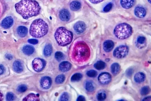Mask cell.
I'll return each instance as SVG.
<instances>
[{
  "instance_id": "8992f818",
  "label": "cell",
  "mask_w": 151,
  "mask_h": 101,
  "mask_svg": "<svg viewBox=\"0 0 151 101\" xmlns=\"http://www.w3.org/2000/svg\"><path fill=\"white\" fill-rule=\"evenodd\" d=\"M129 51L128 47L127 46H120L115 49L113 52V55L116 58H123L127 55Z\"/></svg>"
},
{
  "instance_id": "8fae6325",
  "label": "cell",
  "mask_w": 151,
  "mask_h": 101,
  "mask_svg": "<svg viewBox=\"0 0 151 101\" xmlns=\"http://www.w3.org/2000/svg\"><path fill=\"white\" fill-rule=\"evenodd\" d=\"M59 17L63 22H68L70 19L71 15L69 11L66 9H63L59 12Z\"/></svg>"
},
{
  "instance_id": "7bdbcfd3",
  "label": "cell",
  "mask_w": 151,
  "mask_h": 101,
  "mask_svg": "<svg viewBox=\"0 0 151 101\" xmlns=\"http://www.w3.org/2000/svg\"><path fill=\"white\" fill-rule=\"evenodd\" d=\"M143 101H151V97L150 96H148L144 97L142 100Z\"/></svg>"
},
{
  "instance_id": "9c48e42d",
  "label": "cell",
  "mask_w": 151,
  "mask_h": 101,
  "mask_svg": "<svg viewBox=\"0 0 151 101\" xmlns=\"http://www.w3.org/2000/svg\"><path fill=\"white\" fill-rule=\"evenodd\" d=\"M13 23L14 20L13 18L11 16H8L2 20L1 25L4 29H7L11 27Z\"/></svg>"
},
{
  "instance_id": "484cf974",
  "label": "cell",
  "mask_w": 151,
  "mask_h": 101,
  "mask_svg": "<svg viewBox=\"0 0 151 101\" xmlns=\"http://www.w3.org/2000/svg\"><path fill=\"white\" fill-rule=\"evenodd\" d=\"M85 89L87 91L89 92H93L95 89V87L93 83L88 81L86 82L85 85Z\"/></svg>"
},
{
  "instance_id": "4316f807",
  "label": "cell",
  "mask_w": 151,
  "mask_h": 101,
  "mask_svg": "<svg viewBox=\"0 0 151 101\" xmlns=\"http://www.w3.org/2000/svg\"><path fill=\"white\" fill-rule=\"evenodd\" d=\"M82 77V75L80 73H77L74 74L71 78L72 82H77L81 80Z\"/></svg>"
},
{
  "instance_id": "cb8c5ba5",
  "label": "cell",
  "mask_w": 151,
  "mask_h": 101,
  "mask_svg": "<svg viewBox=\"0 0 151 101\" xmlns=\"http://www.w3.org/2000/svg\"><path fill=\"white\" fill-rule=\"evenodd\" d=\"M71 10L73 11H77L81 7L80 3L77 1H74L72 2L70 5Z\"/></svg>"
},
{
  "instance_id": "ee69618b",
  "label": "cell",
  "mask_w": 151,
  "mask_h": 101,
  "mask_svg": "<svg viewBox=\"0 0 151 101\" xmlns=\"http://www.w3.org/2000/svg\"><path fill=\"white\" fill-rule=\"evenodd\" d=\"M6 58L9 60H11L13 58L12 56L10 54H7L6 55Z\"/></svg>"
},
{
  "instance_id": "2e32d148",
  "label": "cell",
  "mask_w": 151,
  "mask_h": 101,
  "mask_svg": "<svg viewBox=\"0 0 151 101\" xmlns=\"http://www.w3.org/2000/svg\"><path fill=\"white\" fill-rule=\"evenodd\" d=\"M13 68L14 71L17 73H20L24 70L23 64L19 60H16L14 62Z\"/></svg>"
},
{
  "instance_id": "b9f144b4",
  "label": "cell",
  "mask_w": 151,
  "mask_h": 101,
  "mask_svg": "<svg viewBox=\"0 0 151 101\" xmlns=\"http://www.w3.org/2000/svg\"><path fill=\"white\" fill-rule=\"evenodd\" d=\"M85 100V97L82 95L79 96L77 98V101H84Z\"/></svg>"
},
{
  "instance_id": "8d00e7d4",
  "label": "cell",
  "mask_w": 151,
  "mask_h": 101,
  "mask_svg": "<svg viewBox=\"0 0 151 101\" xmlns=\"http://www.w3.org/2000/svg\"><path fill=\"white\" fill-rule=\"evenodd\" d=\"M113 4L112 3L108 4L104 8L103 11L105 12L109 11L112 9Z\"/></svg>"
},
{
  "instance_id": "d6a6232c",
  "label": "cell",
  "mask_w": 151,
  "mask_h": 101,
  "mask_svg": "<svg viewBox=\"0 0 151 101\" xmlns=\"http://www.w3.org/2000/svg\"><path fill=\"white\" fill-rule=\"evenodd\" d=\"M87 75L90 77H96L97 75V72L94 70H90L88 71L87 72Z\"/></svg>"
},
{
  "instance_id": "603a6c76",
  "label": "cell",
  "mask_w": 151,
  "mask_h": 101,
  "mask_svg": "<svg viewBox=\"0 0 151 101\" xmlns=\"http://www.w3.org/2000/svg\"><path fill=\"white\" fill-rule=\"evenodd\" d=\"M39 96L37 95H35L33 93H31L28 95L23 100L24 101H39Z\"/></svg>"
},
{
  "instance_id": "4fadbf2b",
  "label": "cell",
  "mask_w": 151,
  "mask_h": 101,
  "mask_svg": "<svg viewBox=\"0 0 151 101\" xmlns=\"http://www.w3.org/2000/svg\"><path fill=\"white\" fill-rule=\"evenodd\" d=\"M114 47V43L111 40H106L103 45L104 50L106 52L109 53L111 51Z\"/></svg>"
},
{
  "instance_id": "836d02e7",
  "label": "cell",
  "mask_w": 151,
  "mask_h": 101,
  "mask_svg": "<svg viewBox=\"0 0 151 101\" xmlns=\"http://www.w3.org/2000/svg\"><path fill=\"white\" fill-rule=\"evenodd\" d=\"M27 86L24 85H22L19 86L17 88V91L19 93H23L27 90Z\"/></svg>"
},
{
  "instance_id": "44dd1931",
  "label": "cell",
  "mask_w": 151,
  "mask_h": 101,
  "mask_svg": "<svg viewBox=\"0 0 151 101\" xmlns=\"http://www.w3.org/2000/svg\"><path fill=\"white\" fill-rule=\"evenodd\" d=\"M111 69L112 74L114 75H116L120 71V66L118 63H115L112 65Z\"/></svg>"
},
{
  "instance_id": "74e56055",
  "label": "cell",
  "mask_w": 151,
  "mask_h": 101,
  "mask_svg": "<svg viewBox=\"0 0 151 101\" xmlns=\"http://www.w3.org/2000/svg\"><path fill=\"white\" fill-rule=\"evenodd\" d=\"M134 72L133 69L132 68L128 69L126 71V75L128 77H130L133 74Z\"/></svg>"
},
{
  "instance_id": "83f0119b",
  "label": "cell",
  "mask_w": 151,
  "mask_h": 101,
  "mask_svg": "<svg viewBox=\"0 0 151 101\" xmlns=\"http://www.w3.org/2000/svg\"><path fill=\"white\" fill-rule=\"evenodd\" d=\"M150 91V89L148 86L142 87L140 90V93L142 95H145L148 94Z\"/></svg>"
},
{
  "instance_id": "9a60e30c",
  "label": "cell",
  "mask_w": 151,
  "mask_h": 101,
  "mask_svg": "<svg viewBox=\"0 0 151 101\" xmlns=\"http://www.w3.org/2000/svg\"><path fill=\"white\" fill-rule=\"evenodd\" d=\"M134 0H120L121 6L125 9L131 8L134 6Z\"/></svg>"
},
{
  "instance_id": "7a4b0ae2",
  "label": "cell",
  "mask_w": 151,
  "mask_h": 101,
  "mask_svg": "<svg viewBox=\"0 0 151 101\" xmlns=\"http://www.w3.org/2000/svg\"><path fill=\"white\" fill-rule=\"evenodd\" d=\"M90 55V48L83 41H79L74 45L73 49L72 56L73 60L78 63L87 61Z\"/></svg>"
},
{
  "instance_id": "7402d4cb",
  "label": "cell",
  "mask_w": 151,
  "mask_h": 101,
  "mask_svg": "<svg viewBox=\"0 0 151 101\" xmlns=\"http://www.w3.org/2000/svg\"><path fill=\"white\" fill-rule=\"evenodd\" d=\"M53 51V48L50 44H48L45 47L44 50V55L46 57H49L52 54Z\"/></svg>"
},
{
  "instance_id": "6da1fadb",
  "label": "cell",
  "mask_w": 151,
  "mask_h": 101,
  "mask_svg": "<svg viewBox=\"0 0 151 101\" xmlns=\"http://www.w3.org/2000/svg\"><path fill=\"white\" fill-rule=\"evenodd\" d=\"M17 12L24 19L38 15L40 13L41 8L35 0H21L15 5Z\"/></svg>"
},
{
  "instance_id": "ac0fdd59",
  "label": "cell",
  "mask_w": 151,
  "mask_h": 101,
  "mask_svg": "<svg viewBox=\"0 0 151 101\" xmlns=\"http://www.w3.org/2000/svg\"><path fill=\"white\" fill-rule=\"evenodd\" d=\"M18 35L21 37H24L27 35L28 32L27 28L24 26H20L17 29Z\"/></svg>"
},
{
  "instance_id": "d4e9b609",
  "label": "cell",
  "mask_w": 151,
  "mask_h": 101,
  "mask_svg": "<svg viewBox=\"0 0 151 101\" xmlns=\"http://www.w3.org/2000/svg\"><path fill=\"white\" fill-rule=\"evenodd\" d=\"M94 67L97 70H100L104 69L106 66L105 63L102 60H99L95 64Z\"/></svg>"
},
{
  "instance_id": "f1b7e54d",
  "label": "cell",
  "mask_w": 151,
  "mask_h": 101,
  "mask_svg": "<svg viewBox=\"0 0 151 101\" xmlns=\"http://www.w3.org/2000/svg\"><path fill=\"white\" fill-rule=\"evenodd\" d=\"M65 76L63 74H61L57 76L55 79L56 83L60 84L63 83L65 80Z\"/></svg>"
},
{
  "instance_id": "4dcf8cb0",
  "label": "cell",
  "mask_w": 151,
  "mask_h": 101,
  "mask_svg": "<svg viewBox=\"0 0 151 101\" xmlns=\"http://www.w3.org/2000/svg\"><path fill=\"white\" fill-rule=\"evenodd\" d=\"M97 98L99 101L104 100L106 98V95L105 93L103 92L99 93L97 95Z\"/></svg>"
},
{
  "instance_id": "d6986e66",
  "label": "cell",
  "mask_w": 151,
  "mask_h": 101,
  "mask_svg": "<svg viewBox=\"0 0 151 101\" xmlns=\"http://www.w3.org/2000/svg\"><path fill=\"white\" fill-rule=\"evenodd\" d=\"M146 78L145 74L143 72H140L137 73L134 76V80L136 82L141 83L144 81Z\"/></svg>"
},
{
  "instance_id": "52a82bcc",
  "label": "cell",
  "mask_w": 151,
  "mask_h": 101,
  "mask_svg": "<svg viewBox=\"0 0 151 101\" xmlns=\"http://www.w3.org/2000/svg\"><path fill=\"white\" fill-rule=\"evenodd\" d=\"M32 66L34 70L36 72L42 71L46 66L45 60L40 58H36L34 59L32 62Z\"/></svg>"
},
{
  "instance_id": "60d3db41",
  "label": "cell",
  "mask_w": 151,
  "mask_h": 101,
  "mask_svg": "<svg viewBox=\"0 0 151 101\" xmlns=\"http://www.w3.org/2000/svg\"><path fill=\"white\" fill-rule=\"evenodd\" d=\"M5 68L2 65H0V75L2 74L5 72Z\"/></svg>"
},
{
  "instance_id": "e0dca14e",
  "label": "cell",
  "mask_w": 151,
  "mask_h": 101,
  "mask_svg": "<svg viewBox=\"0 0 151 101\" xmlns=\"http://www.w3.org/2000/svg\"><path fill=\"white\" fill-rule=\"evenodd\" d=\"M71 64L68 62H63L59 66V69L62 72H66L70 70L72 67Z\"/></svg>"
},
{
  "instance_id": "ab89813d",
  "label": "cell",
  "mask_w": 151,
  "mask_h": 101,
  "mask_svg": "<svg viewBox=\"0 0 151 101\" xmlns=\"http://www.w3.org/2000/svg\"><path fill=\"white\" fill-rule=\"evenodd\" d=\"M90 1L94 4H97L103 2L104 0H89Z\"/></svg>"
},
{
  "instance_id": "f6af8a7d",
  "label": "cell",
  "mask_w": 151,
  "mask_h": 101,
  "mask_svg": "<svg viewBox=\"0 0 151 101\" xmlns=\"http://www.w3.org/2000/svg\"><path fill=\"white\" fill-rule=\"evenodd\" d=\"M2 6L1 3H0V16L2 15Z\"/></svg>"
},
{
  "instance_id": "bcb514c9",
  "label": "cell",
  "mask_w": 151,
  "mask_h": 101,
  "mask_svg": "<svg viewBox=\"0 0 151 101\" xmlns=\"http://www.w3.org/2000/svg\"><path fill=\"white\" fill-rule=\"evenodd\" d=\"M3 94L1 93L0 92V101H1L3 100Z\"/></svg>"
},
{
  "instance_id": "5b68a950",
  "label": "cell",
  "mask_w": 151,
  "mask_h": 101,
  "mask_svg": "<svg viewBox=\"0 0 151 101\" xmlns=\"http://www.w3.org/2000/svg\"><path fill=\"white\" fill-rule=\"evenodd\" d=\"M133 29L132 27L128 24L121 23L117 25L114 31L116 36L120 39H125L130 37L132 35Z\"/></svg>"
},
{
  "instance_id": "1f68e13d",
  "label": "cell",
  "mask_w": 151,
  "mask_h": 101,
  "mask_svg": "<svg viewBox=\"0 0 151 101\" xmlns=\"http://www.w3.org/2000/svg\"><path fill=\"white\" fill-rule=\"evenodd\" d=\"M69 99V95L67 92L63 93L60 97L59 100L62 101H68Z\"/></svg>"
},
{
  "instance_id": "7c38bea8",
  "label": "cell",
  "mask_w": 151,
  "mask_h": 101,
  "mask_svg": "<svg viewBox=\"0 0 151 101\" xmlns=\"http://www.w3.org/2000/svg\"><path fill=\"white\" fill-rule=\"evenodd\" d=\"M85 23L81 21L77 22L74 26V29L75 32L78 34L83 33L86 29Z\"/></svg>"
},
{
  "instance_id": "d590c367",
  "label": "cell",
  "mask_w": 151,
  "mask_h": 101,
  "mask_svg": "<svg viewBox=\"0 0 151 101\" xmlns=\"http://www.w3.org/2000/svg\"><path fill=\"white\" fill-rule=\"evenodd\" d=\"M14 95L11 92L8 93L6 95V99L7 101H13L14 100Z\"/></svg>"
},
{
  "instance_id": "30bf717a",
  "label": "cell",
  "mask_w": 151,
  "mask_h": 101,
  "mask_svg": "<svg viewBox=\"0 0 151 101\" xmlns=\"http://www.w3.org/2000/svg\"><path fill=\"white\" fill-rule=\"evenodd\" d=\"M40 84L41 87L43 89H49L51 85V79L50 77L47 76L43 77L40 80Z\"/></svg>"
},
{
  "instance_id": "3957f363",
  "label": "cell",
  "mask_w": 151,
  "mask_h": 101,
  "mask_svg": "<svg viewBox=\"0 0 151 101\" xmlns=\"http://www.w3.org/2000/svg\"><path fill=\"white\" fill-rule=\"evenodd\" d=\"M49 27L47 24L42 19H38L32 23L30 29L31 35L35 38H40L47 33Z\"/></svg>"
},
{
  "instance_id": "277c9868",
  "label": "cell",
  "mask_w": 151,
  "mask_h": 101,
  "mask_svg": "<svg viewBox=\"0 0 151 101\" xmlns=\"http://www.w3.org/2000/svg\"><path fill=\"white\" fill-rule=\"evenodd\" d=\"M55 37L57 42L59 46H65L68 45L72 42L73 34L71 31L65 28L61 27L56 30Z\"/></svg>"
},
{
  "instance_id": "7dc6e473",
  "label": "cell",
  "mask_w": 151,
  "mask_h": 101,
  "mask_svg": "<svg viewBox=\"0 0 151 101\" xmlns=\"http://www.w3.org/2000/svg\"><path fill=\"white\" fill-rule=\"evenodd\" d=\"M148 1L150 4H151V0H148Z\"/></svg>"
},
{
  "instance_id": "f35d334b",
  "label": "cell",
  "mask_w": 151,
  "mask_h": 101,
  "mask_svg": "<svg viewBox=\"0 0 151 101\" xmlns=\"http://www.w3.org/2000/svg\"><path fill=\"white\" fill-rule=\"evenodd\" d=\"M28 42L33 45H36L38 43V40L35 39H30L28 40Z\"/></svg>"
},
{
  "instance_id": "ffe728a7",
  "label": "cell",
  "mask_w": 151,
  "mask_h": 101,
  "mask_svg": "<svg viewBox=\"0 0 151 101\" xmlns=\"http://www.w3.org/2000/svg\"><path fill=\"white\" fill-rule=\"evenodd\" d=\"M22 50L24 54L27 55H30L33 53L35 50V48L32 46L27 45L23 48Z\"/></svg>"
},
{
  "instance_id": "f546056e",
  "label": "cell",
  "mask_w": 151,
  "mask_h": 101,
  "mask_svg": "<svg viewBox=\"0 0 151 101\" xmlns=\"http://www.w3.org/2000/svg\"><path fill=\"white\" fill-rule=\"evenodd\" d=\"M55 57L58 61L60 62L63 60L64 58V55L61 52H57L55 53Z\"/></svg>"
},
{
  "instance_id": "e575fe53",
  "label": "cell",
  "mask_w": 151,
  "mask_h": 101,
  "mask_svg": "<svg viewBox=\"0 0 151 101\" xmlns=\"http://www.w3.org/2000/svg\"><path fill=\"white\" fill-rule=\"evenodd\" d=\"M146 38L143 36H139L137 39V43L140 44H143L146 42Z\"/></svg>"
},
{
  "instance_id": "ba28073f",
  "label": "cell",
  "mask_w": 151,
  "mask_h": 101,
  "mask_svg": "<svg viewBox=\"0 0 151 101\" xmlns=\"http://www.w3.org/2000/svg\"><path fill=\"white\" fill-rule=\"evenodd\" d=\"M112 76L108 72H103L100 74L98 77L99 83L101 84L106 85L109 83L111 81Z\"/></svg>"
},
{
  "instance_id": "5bb4252c",
  "label": "cell",
  "mask_w": 151,
  "mask_h": 101,
  "mask_svg": "<svg viewBox=\"0 0 151 101\" xmlns=\"http://www.w3.org/2000/svg\"><path fill=\"white\" fill-rule=\"evenodd\" d=\"M134 13L137 17L142 18L145 16L146 12L144 8L141 6H138L135 9Z\"/></svg>"
}]
</instances>
